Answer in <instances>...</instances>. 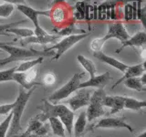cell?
<instances>
[{
    "label": "cell",
    "instance_id": "obj_1",
    "mask_svg": "<svg viewBox=\"0 0 146 137\" xmlns=\"http://www.w3.org/2000/svg\"><path fill=\"white\" fill-rule=\"evenodd\" d=\"M0 49L4 51L9 54V56L0 59V68L7 65L8 63L17 62V61H25L27 59H36L39 57H48L54 56L55 51H39L34 49H25V48H18L15 46L0 43Z\"/></svg>",
    "mask_w": 146,
    "mask_h": 137
},
{
    "label": "cell",
    "instance_id": "obj_2",
    "mask_svg": "<svg viewBox=\"0 0 146 137\" xmlns=\"http://www.w3.org/2000/svg\"><path fill=\"white\" fill-rule=\"evenodd\" d=\"M36 86L31 88L30 90H27L22 87H19L18 89V95L17 100L14 102V107L11 112L12 114V119H11V123L10 127H9V132H8V137L13 136L17 134L22 130L21 126V118L22 114L24 112V110L26 108V105L27 102L29 100L32 93L34 92L36 90Z\"/></svg>",
    "mask_w": 146,
    "mask_h": 137
},
{
    "label": "cell",
    "instance_id": "obj_3",
    "mask_svg": "<svg viewBox=\"0 0 146 137\" xmlns=\"http://www.w3.org/2000/svg\"><path fill=\"white\" fill-rule=\"evenodd\" d=\"M130 35L126 30L125 27L123 26L121 22H114L111 23L108 26V31L102 38L95 39L91 41L90 48L93 50V52H99L102 50L104 44L107 42L108 40L111 39H117L121 41V43L125 42L126 40L130 39Z\"/></svg>",
    "mask_w": 146,
    "mask_h": 137
},
{
    "label": "cell",
    "instance_id": "obj_4",
    "mask_svg": "<svg viewBox=\"0 0 146 137\" xmlns=\"http://www.w3.org/2000/svg\"><path fill=\"white\" fill-rule=\"evenodd\" d=\"M90 34H91L90 32H87L85 34L72 35V36L65 37V38H63L60 41H58V42H57L54 46H52L51 48L46 49L45 51H52V50L54 51V50L56 49V52H55V55L53 56L52 59L58 61L66 51H68V49H70L72 47H74L77 43H79L84 39H86L87 37H89Z\"/></svg>",
    "mask_w": 146,
    "mask_h": 137
},
{
    "label": "cell",
    "instance_id": "obj_5",
    "mask_svg": "<svg viewBox=\"0 0 146 137\" xmlns=\"http://www.w3.org/2000/svg\"><path fill=\"white\" fill-rule=\"evenodd\" d=\"M105 96H106V93H105V90L103 89H99L92 93L90 100V103L88 105V110L86 111L87 121L92 122L95 119L103 116L105 114L102 105Z\"/></svg>",
    "mask_w": 146,
    "mask_h": 137
},
{
    "label": "cell",
    "instance_id": "obj_6",
    "mask_svg": "<svg viewBox=\"0 0 146 137\" xmlns=\"http://www.w3.org/2000/svg\"><path fill=\"white\" fill-rule=\"evenodd\" d=\"M82 76H84V73H75L65 85L57 90L51 95H49L48 99L52 102H57L63 99L68 98L70 94L75 92L77 90H79V86L81 83L80 80L82 79Z\"/></svg>",
    "mask_w": 146,
    "mask_h": 137
},
{
    "label": "cell",
    "instance_id": "obj_7",
    "mask_svg": "<svg viewBox=\"0 0 146 137\" xmlns=\"http://www.w3.org/2000/svg\"><path fill=\"white\" fill-rule=\"evenodd\" d=\"M38 109L41 111V113L36 115V118L44 123L50 118H58L68 110V107L63 104H54L48 99H42V104L38 106Z\"/></svg>",
    "mask_w": 146,
    "mask_h": 137
},
{
    "label": "cell",
    "instance_id": "obj_8",
    "mask_svg": "<svg viewBox=\"0 0 146 137\" xmlns=\"http://www.w3.org/2000/svg\"><path fill=\"white\" fill-rule=\"evenodd\" d=\"M75 94L67 100V104L70 106L71 112H74L77 110H79L84 106H88L90 103V100L92 95V90L86 89H79L75 91Z\"/></svg>",
    "mask_w": 146,
    "mask_h": 137
},
{
    "label": "cell",
    "instance_id": "obj_9",
    "mask_svg": "<svg viewBox=\"0 0 146 137\" xmlns=\"http://www.w3.org/2000/svg\"><path fill=\"white\" fill-rule=\"evenodd\" d=\"M98 128H125L129 132H133L134 129L129 123H127L124 118H115V117H107L102 118L96 124L90 127L89 131H93Z\"/></svg>",
    "mask_w": 146,
    "mask_h": 137
},
{
    "label": "cell",
    "instance_id": "obj_10",
    "mask_svg": "<svg viewBox=\"0 0 146 137\" xmlns=\"http://www.w3.org/2000/svg\"><path fill=\"white\" fill-rule=\"evenodd\" d=\"M36 75H38V70L35 68H32L27 72H15L13 80L17 82L22 88L29 90L33 87L40 84L38 82H35Z\"/></svg>",
    "mask_w": 146,
    "mask_h": 137
},
{
    "label": "cell",
    "instance_id": "obj_11",
    "mask_svg": "<svg viewBox=\"0 0 146 137\" xmlns=\"http://www.w3.org/2000/svg\"><path fill=\"white\" fill-rule=\"evenodd\" d=\"M111 80H112V77H111L110 71H106L102 75L94 76L92 78H90L88 80L81 82L79 86V89H86V88H88V89L98 88V90L103 89Z\"/></svg>",
    "mask_w": 146,
    "mask_h": 137
},
{
    "label": "cell",
    "instance_id": "obj_12",
    "mask_svg": "<svg viewBox=\"0 0 146 137\" xmlns=\"http://www.w3.org/2000/svg\"><path fill=\"white\" fill-rule=\"evenodd\" d=\"M17 8L18 11H20L23 15H25L33 23L35 29L40 27L38 23V16L43 15V16H50V11H39L36 10V9L32 8L31 7L27 6L26 4H18L17 5Z\"/></svg>",
    "mask_w": 146,
    "mask_h": 137
},
{
    "label": "cell",
    "instance_id": "obj_13",
    "mask_svg": "<svg viewBox=\"0 0 146 137\" xmlns=\"http://www.w3.org/2000/svg\"><path fill=\"white\" fill-rule=\"evenodd\" d=\"M124 100L123 96H105L102 102L103 107H110V114H114L124 110Z\"/></svg>",
    "mask_w": 146,
    "mask_h": 137
},
{
    "label": "cell",
    "instance_id": "obj_14",
    "mask_svg": "<svg viewBox=\"0 0 146 137\" xmlns=\"http://www.w3.org/2000/svg\"><path fill=\"white\" fill-rule=\"evenodd\" d=\"M145 73V62H143L141 64H137L133 66H128L126 70L124 71V74L118 81L115 82V84L112 86V89L115 88L120 83L123 82L127 79H131V78H139L141 75Z\"/></svg>",
    "mask_w": 146,
    "mask_h": 137
},
{
    "label": "cell",
    "instance_id": "obj_15",
    "mask_svg": "<svg viewBox=\"0 0 146 137\" xmlns=\"http://www.w3.org/2000/svg\"><path fill=\"white\" fill-rule=\"evenodd\" d=\"M145 44H146V34L143 31H140V32H137V33L132 37H130V39L126 40L125 42H123L121 44V47L120 49H118L115 52L120 53L124 48L132 47V46H134V47L144 48Z\"/></svg>",
    "mask_w": 146,
    "mask_h": 137
},
{
    "label": "cell",
    "instance_id": "obj_16",
    "mask_svg": "<svg viewBox=\"0 0 146 137\" xmlns=\"http://www.w3.org/2000/svg\"><path fill=\"white\" fill-rule=\"evenodd\" d=\"M93 56L96 59H98L99 61L108 64V65L111 66L114 68H117L118 70H120L121 72H124L126 70V68H128V65H126V64H124V63L120 61H118V59H115V58H112V57L108 56V55L104 54L102 51L93 52Z\"/></svg>",
    "mask_w": 146,
    "mask_h": 137
},
{
    "label": "cell",
    "instance_id": "obj_17",
    "mask_svg": "<svg viewBox=\"0 0 146 137\" xmlns=\"http://www.w3.org/2000/svg\"><path fill=\"white\" fill-rule=\"evenodd\" d=\"M59 37L57 35H50L48 34L46 37H36V36H32L29 38H27L21 40V45L22 47H25V46L29 45V44H38V45H46V44H49V43H56L58 40Z\"/></svg>",
    "mask_w": 146,
    "mask_h": 137
},
{
    "label": "cell",
    "instance_id": "obj_18",
    "mask_svg": "<svg viewBox=\"0 0 146 137\" xmlns=\"http://www.w3.org/2000/svg\"><path fill=\"white\" fill-rule=\"evenodd\" d=\"M67 13L68 10L65 8V7L58 5L52 9V12H50L49 17H51L53 22L56 25H61L67 19Z\"/></svg>",
    "mask_w": 146,
    "mask_h": 137
},
{
    "label": "cell",
    "instance_id": "obj_19",
    "mask_svg": "<svg viewBox=\"0 0 146 137\" xmlns=\"http://www.w3.org/2000/svg\"><path fill=\"white\" fill-rule=\"evenodd\" d=\"M44 61L43 57H39L36 59H27L25 61H22L19 65L17 66L16 68V72H27L32 68H34L35 66L38 65V64L42 63Z\"/></svg>",
    "mask_w": 146,
    "mask_h": 137
},
{
    "label": "cell",
    "instance_id": "obj_20",
    "mask_svg": "<svg viewBox=\"0 0 146 137\" xmlns=\"http://www.w3.org/2000/svg\"><path fill=\"white\" fill-rule=\"evenodd\" d=\"M74 112H71L70 109L63 114L58 117L59 121L62 122L64 128H66V131L68 132V134L72 135L73 132V121H74Z\"/></svg>",
    "mask_w": 146,
    "mask_h": 137
},
{
    "label": "cell",
    "instance_id": "obj_21",
    "mask_svg": "<svg viewBox=\"0 0 146 137\" xmlns=\"http://www.w3.org/2000/svg\"><path fill=\"white\" fill-rule=\"evenodd\" d=\"M77 59H78V61L80 62V65L83 67L84 70L89 73L90 78L95 76L97 70H96V66L92 61H90V59L86 58L83 55H78Z\"/></svg>",
    "mask_w": 146,
    "mask_h": 137
},
{
    "label": "cell",
    "instance_id": "obj_22",
    "mask_svg": "<svg viewBox=\"0 0 146 137\" xmlns=\"http://www.w3.org/2000/svg\"><path fill=\"white\" fill-rule=\"evenodd\" d=\"M85 33H87L85 30L78 29L74 25V23H71V24H68V26L64 27L60 30H58L57 32V36H58L59 38H61V37L65 38V37L72 36V35H80V34H85Z\"/></svg>",
    "mask_w": 146,
    "mask_h": 137
},
{
    "label": "cell",
    "instance_id": "obj_23",
    "mask_svg": "<svg viewBox=\"0 0 146 137\" xmlns=\"http://www.w3.org/2000/svg\"><path fill=\"white\" fill-rule=\"evenodd\" d=\"M87 124V116H86V112H82L78 116L76 122L74 124V137H80L86 128Z\"/></svg>",
    "mask_w": 146,
    "mask_h": 137
},
{
    "label": "cell",
    "instance_id": "obj_24",
    "mask_svg": "<svg viewBox=\"0 0 146 137\" xmlns=\"http://www.w3.org/2000/svg\"><path fill=\"white\" fill-rule=\"evenodd\" d=\"M146 107L145 100H138L134 98L125 97L124 100V109L131 110V111L139 112L141 109Z\"/></svg>",
    "mask_w": 146,
    "mask_h": 137
},
{
    "label": "cell",
    "instance_id": "obj_25",
    "mask_svg": "<svg viewBox=\"0 0 146 137\" xmlns=\"http://www.w3.org/2000/svg\"><path fill=\"white\" fill-rule=\"evenodd\" d=\"M48 122L50 130L52 131L53 134L59 137H65V128L58 118H50Z\"/></svg>",
    "mask_w": 146,
    "mask_h": 137
},
{
    "label": "cell",
    "instance_id": "obj_26",
    "mask_svg": "<svg viewBox=\"0 0 146 137\" xmlns=\"http://www.w3.org/2000/svg\"><path fill=\"white\" fill-rule=\"evenodd\" d=\"M127 88L131 90H134L137 91H145L146 90V86H144L140 80V78H131V79H127L123 81Z\"/></svg>",
    "mask_w": 146,
    "mask_h": 137
},
{
    "label": "cell",
    "instance_id": "obj_27",
    "mask_svg": "<svg viewBox=\"0 0 146 137\" xmlns=\"http://www.w3.org/2000/svg\"><path fill=\"white\" fill-rule=\"evenodd\" d=\"M43 123L41 122L38 118H36V116L33 119H31V121L29 122V125L27 126V130L23 132V134L21 135H18V136H15V137H25L27 135L29 134H35V132L38 131V128L42 125Z\"/></svg>",
    "mask_w": 146,
    "mask_h": 137
},
{
    "label": "cell",
    "instance_id": "obj_28",
    "mask_svg": "<svg viewBox=\"0 0 146 137\" xmlns=\"http://www.w3.org/2000/svg\"><path fill=\"white\" fill-rule=\"evenodd\" d=\"M7 33H13L20 38H29V37L34 36V30L30 29H19V27H11L7 30Z\"/></svg>",
    "mask_w": 146,
    "mask_h": 137
},
{
    "label": "cell",
    "instance_id": "obj_29",
    "mask_svg": "<svg viewBox=\"0 0 146 137\" xmlns=\"http://www.w3.org/2000/svg\"><path fill=\"white\" fill-rule=\"evenodd\" d=\"M14 9H15L14 5L7 1L4 4L0 5V17H9L13 13Z\"/></svg>",
    "mask_w": 146,
    "mask_h": 137
},
{
    "label": "cell",
    "instance_id": "obj_30",
    "mask_svg": "<svg viewBox=\"0 0 146 137\" xmlns=\"http://www.w3.org/2000/svg\"><path fill=\"white\" fill-rule=\"evenodd\" d=\"M16 68L17 66L13 67L11 68H8V70H0V82L13 80L14 74H15V72H16Z\"/></svg>",
    "mask_w": 146,
    "mask_h": 137
},
{
    "label": "cell",
    "instance_id": "obj_31",
    "mask_svg": "<svg viewBox=\"0 0 146 137\" xmlns=\"http://www.w3.org/2000/svg\"><path fill=\"white\" fill-rule=\"evenodd\" d=\"M12 119V114H8L7 117L0 123V137H7V134L9 130Z\"/></svg>",
    "mask_w": 146,
    "mask_h": 137
},
{
    "label": "cell",
    "instance_id": "obj_32",
    "mask_svg": "<svg viewBox=\"0 0 146 137\" xmlns=\"http://www.w3.org/2000/svg\"><path fill=\"white\" fill-rule=\"evenodd\" d=\"M27 22V20H20V21H17V22H13V23H8V24H0V36H10V34L7 33V30L8 29H11L15 26H17L22 23Z\"/></svg>",
    "mask_w": 146,
    "mask_h": 137
},
{
    "label": "cell",
    "instance_id": "obj_33",
    "mask_svg": "<svg viewBox=\"0 0 146 137\" xmlns=\"http://www.w3.org/2000/svg\"><path fill=\"white\" fill-rule=\"evenodd\" d=\"M42 82L46 86H52L55 82H56V76H55V74L52 72L46 73L43 77Z\"/></svg>",
    "mask_w": 146,
    "mask_h": 137
},
{
    "label": "cell",
    "instance_id": "obj_34",
    "mask_svg": "<svg viewBox=\"0 0 146 137\" xmlns=\"http://www.w3.org/2000/svg\"><path fill=\"white\" fill-rule=\"evenodd\" d=\"M85 2H78L76 4V9H77V15H78V19H84L85 17V8H86Z\"/></svg>",
    "mask_w": 146,
    "mask_h": 137
},
{
    "label": "cell",
    "instance_id": "obj_35",
    "mask_svg": "<svg viewBox=\"0 0 146 137\" xmlns=\"http://www.w3.org/2000/svg\"><path fill=\"white\" fill-rule=\"evenodd\" d=\"M50 132H51V130H50L49 124L48 123L44 122L43 124L38 128V131H36L35 134L38 135H40V136H47V135L50 134Z\"/></svg>",
    "mask_w": 146,
    "mask_h": 137
},
{
    "label": "cell",
    "instance_id": "obj_36",
    "mask_svg": "<svg viewBox=\"0 0 146 137\" xmlns=\"http://www.w3.org/2000/svg\"><path fill=\"white\" fill-rule=\"evenodd\" d=\"M14 107V102L0 105V115H8L10 114Z\"/></svg>",
    "mask_w": 146,
    "mask_h": 137
},
{
    "label": "cell",
    "instance_id": "obj_37",
    "mask_svg": "<svg viewBox=\"0 0 146 137\" xmlns=\"http://www.w3.org/2000/svg\"><path fill=\"white\" fill-rule=\"evenodd\" d=\"M98 19L105 20L106 19V5L102 3V5L98 6Z\"/></svg>",
    "mask_w": 146,
    "mask_h": 137
},
{
    "label": "cell",
    "instance_id": "obj_38",
    "mask_svg": "<svg viewBox=\"0 0 146 137\" xmlns=\"http://www.w3.org/2000/svg\"><path fill=\"white\" fill-rule=\"evenodd\" d=\"M124 20H132V7L131 4H127L124 7Z\"/></svg>",
    "mask_w": 146,
    "mask_h": 137
},
{
    "label": "cell",
    "instance_id": "obj_39",
    "mask_svg": "<svg viewBox=\"0 0 146 137\" xmlns=\"http://www.w3.org/2000/svg\"><path fill=\"white\" fill-rule=\"evenodd\" d=\"M132 19H137V2H132Z\"/></svg>",
    "mask_w": 146,
    "mask_h": 137
},
{
    "label": "cell",
    "instance_id": "obj_40",
    "mask_svg": "<svg viewBox=\"0 0 146 137\" xmlns=\"http://www.w3.org/2000/svg\"><path fill=\"white\" fill-rule=\"evenodd\" d=\"M25 137H50V136L49 135H47V136H40V135H38V134H32L27 135Z\"/></svg>",
    "mask_w": 146,
    "mask_h": 137
},
{
    "label": "cell",
    "instance_id": "obj_41",
    "mask_svg": "<svg viewBox=\"0 0 146 137\" xmlns=\"http://www.w3.org/2000/svg\"><path fill=\"white\" fill-rule=\"evenodd\" d=\"M137 137H146V132L143 131V134H140L139 136H137Z\"/></svg>",
    "mask_w": 146,
    "mask_h": 137
},
{
    "label": "cell",
    "instance_id": "obj_42",
    "mask_svg": "<svg viewBox=\"0 0 146 137\" xmlns=\"http://www.w3.org/2000/svg\"><path fill=\"white\" fill-rule=\"evenodd\" d=\"M3 21H4V20H3V19H1V18H0V22H3Z\"/></svg>",
    "mask_w": 146,
    "mask_h": 137
},
{
    "label": "cell",
    "instance_id": "obj_43",
    "mask_svg": "<svg viewBox=\"0 0 146 137\" xmlns=\"http://www.w3.org/2000/svg\"><path fill=\"white\" fill-rule=\"evenodd\" d=\"M95 137H100V136H95Z\"/></svg>",
    "mask_w": 146,
    "mask_h": 137
}]
</instances>
